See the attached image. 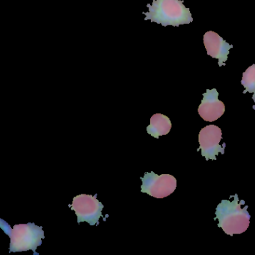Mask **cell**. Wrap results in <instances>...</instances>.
Returning <instances> with one entry per match:
<instances>
[{"label": "cell", "mask_w": 255, "mask_h": 255, "mask_svg": "<svg viewBox=\"0 0 255 255\" xmlns=\"http://www.w3.org/2000/svg\"><path fill=\"white\" fill-rule=\"evenodd\" d=\"M232 198V201L222 200L218 204L214 218V220H218V227L231 236L245 232L249 228L251 218L247 210L249 207H242L245 201H240L237 194L233 195Z\"/></svg>", "instance_id": "1"}, {"label": "cell", "mask_w": 255, "mask_h": 255, "mask_svg": "<svg viewBox=\"0 0 255 255\" xmlns=\"http://www.w3.org/2000/svg\"><path fill=\"white\" fill-rule=\"evenodd\" d=\"M147 6L149 11L143 13L145 15L144 20L152 23L163 26H179L193 21L189 8L180 0H153L151 5L147 4Z\"/></svg>", "instance_id": "2"}, {"label": "cell", "mask_w": 255, "mask_h": 255, "mask_svg": "<svg viewBox=\"0 0 255 255\" xmlns=\"http://www.w3.org/2000/svg\"><path fill=\"white\" fill-rule=\"evenodd\" d=\"M3 222L5 226L3 224L0 226L11 238L10 252L32 250L34 255H39L36 253L37 248L42 244V240L45 237L42 227L29 222L15 225L12 229L7 222Z\"/></svg>", "instance_id": "3"}, {"label": "cell", "mask_w": 255, "mask_h": 255, "mask_svg": "<svg viewBox=\"0 0 255 255\" xmlns=\"http://www.w3.org/2000/svg\"><path fill=\"white\" fill-rule=\"evenodd\" d=\"M104 206L97 199V195L81 194L74 197L71 204V210L75 212L77 222H86L89 225H98L102 216Z\"/></svg>", "instance_id": "4"}, {"label": "cell", "mask_w": 255, "mask_h": 255, "mask_svg": "<svg viewBox=\"0 0 255 255\" xmlns=\"http://www.w3.org/2000/svg\"><path fill=\"white\" fill-rule=\"evenodd\" d=\"M141 180V192L156 198L169 196L177 188V180L171 174L158 175L151 171L145 173Z\"/></svg>", "instance_id": "5"}, {"label": "cell", "mask_w": 255, "mask_h": 255, "mask_svg": "<svg viewBox=\"0 0 255 255\" xmlns=\"http://www.w3.org/2000/svg\"><path fill=\"white\" fill-rule=\"evenodd\" d=\"M222 130L216 125H210L204 127L198 135L199 148L201 150V156L205 157L206 160H216V156L219 153L224 154L226 144L220 145L222 138Z\"/></svg>", "instance_id": "6"}, {"label": "cell", "mask_w": 255, "mask_h": 255, "mask_svg": "<svg viewBox=\"0 0 255 255\" xmlns=\"http://www.w3.org/2000/svg\"><path fill=\"white\" fill-rule=\"evenodd\" d=\"M225 111V104L219 101L217 90L207 89V92L203 94V100L198 107L199 116L206 122H212L219 119Z\"/></svg>", "instance_id": "7"}, {"label": "cell", "mask_w": 255, "mask_h": 255, "mask_svg": "<svg viewBox=\"0 0 255 255\" xmlns=\"http://www.w3.org/2000/svg\"><path fill=\"white\" fill-rule=\"evenodd\" d=\"M204 44L207 55L218 59L219 67L225 65L230 50L233 48L222 37L214 32H207L204 35Z\"/></svg>", "instance_id": "8"}, {"label": "cell", "mask_w": 255, "mask_h": 255, "mask_svg": "<svg viewBox=\"0 0 255 255\" xmlns=\"http://www.w3.org/2000/svg\"><path fill=\"white\" fill-rule=\"evenodd\" d=\"M172 124L168 116L161 113L153 115L150 119V125L147 126V133L156 138L168 135L171 129Z\"/></svg>", "instance_id": "9"}, {"label": "cell", "mask_w": 255, "mask_h": 255, "mask_svg": "<svg viewBox=\"0 0 255 255\" xmlns=\"http://www.w3.org/2000/svg\"><path fill=\"white\" fill-rule=\"evenodd\" d=\"M241 84L245 88L243 94L246 92L253 94L252 99L255 104V64L249 67L243 73Z\"/></svg>", "instance_id": "10"}]
</instances>
